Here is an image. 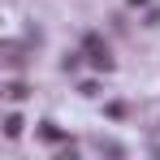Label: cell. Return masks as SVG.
<instances>
[{
    "label": "cell",
    "mask_w": 160,
    "mask_h": 160,
    "mask_svg": "<svg viewBox=\"0 0 160 160\" xmlns=\"http://www.w3.org/2000/svg\"><path fill=\"white\" fill-rule=\"evenodd\" d=\"M82 48H87V61H91V65H95V69H112V52H108V43L104 39H100V35H87V39H82Z\"/></svg>",
    "instance_id": "6da1fadb"
},
{
    "label": "cell",
    "mask_w": 160,
    "mask_h": 160,
    "mask_svg": "<svg viewBox=\"0 0 160 160\" xmlns=\"http://www.w3.org/2000/svg\"><path fill=\"white\" fill-rule=\"evenodd\" d=\"M4 134H9V138H18V134H22V117H18V112H9V117H4Z\"/></svg>",
    "instance_id": "7a4b0ae2"
},
{
    "label": "cell",
    "mask_w": 160,
    "mask_h": 160,
    "mask_svg": "<svg viewBox=\"0 0 160 160\" xmlns=\"http://www.w3.org/2000/svg\"><path fill=\"white\" fill-rule=\"evenodd\" d=\"M4 95L18 104V100H26V87H22V82H9V87H4Z\"/></svg>",
    "instance_id": "3957f363"
},
{
    "label": "cell",
    "mask_w": 160,
    "mask_h": 160,
    "mask_svg": "<svg viewBox=\"0 0 160 160\" xmlns=\"http://www.w3.org/2000/svg\"><path fill=\"white\" fill-rule=\"evenodd\" d=\"M39 134H43V138H48V143H61V130H56L52 121H43V130H39Z\"/></svg>",
    "instance_id": "277c9868"
},
{
    "label": "cell",
    "mask_w": 160,
    "mask_h": 160,
    "mask_svg": "<svg viewBox=\"0 0 160 160\" xmlns=\"http://www.w3.org/2000/svg\"><path fill=\"white\" fill-rule=\"evenodd\" d=\"M130 4H147V0H130Z\"/></svg>",
    "instance_id": "5b68a950"
}]
</instances>
